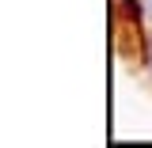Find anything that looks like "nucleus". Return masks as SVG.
<instances>
[{
    "mask_svg": "<svg viewBox=\"0 0 152 148\" xmlns=\"http://www.w3.org/2000/svg\"><path fill=\"white\" fill-rule=\"evenodd\" d=\"M137 8H141V19L152 27V0H137Z\"/></svg>",
    "mask_w": 152,
    "mask_h": 148,
    "instance_id": "nucleus-1",
    "label": "nucleus"
}]
</instances>
